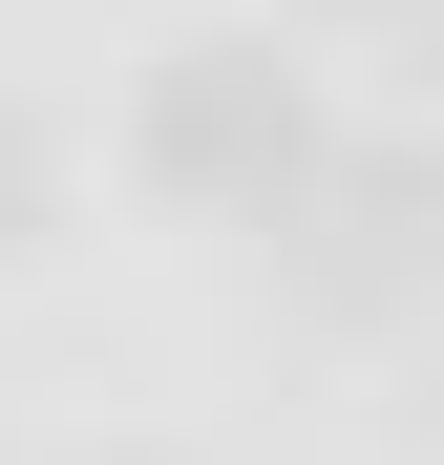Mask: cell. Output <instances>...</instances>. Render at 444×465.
I'll return each instance as SVG.
<instances>
[{
  "label": "cell",
  "mask_w": 444,
  "mask_h": 465,
  "mask_svg": "<svg viewBox=\"0 0 444 465\" xmlns=\"http://www.w3.org/2000/svg\"><path fill=\"white\" fill-rule=\"evenodd\" d=\"M402 22H423V85H444V0H402Z\"/></svg>",
  "instance_id": "obj_4"
},
{
  "label": "cell",
  "mask_w": 444,
  "mask_h": 465,
  "mask_svg": "<svg viewBox=\"0 0 444 465\" xmlns=\"http://www.w3.org/2000/svg\"><path fill=\"white\" fill-rule=\"evenodd\" d=\"M254 232H275V296L318 339H381V318L444 296V148H318Z\"/></svg>",
  "instance_id": "obj_1"
},
{
  "label": "cell",
  "mask_w": 444,
  "mask_h": 465,
  "mask_svg": "<svg viewBox=\"0 0 444 465\" xmlns=\"http://www.w3.org/2000/svg\"><path fill=\"white\" fill-rule=\"evenodd\" d=\"M423 444H444V360H423Z\"/></svg>",
  "instance_id": "obj_5"
},
{
  "label": "cell",
  "mask_w": 444,
  "mask_h": 465,
  "mask_svg": "<svg viewBox=\"0 0 444 465\" xmlns=\"http://www.w3.org/2000/svg\"><path fill=\"white\" fill-rule=\"evenodd\" d=\"M43 232H64V148L0 106V254H43Z\"/></svg>",
  "instance_id": "obj_3"
},
{
  "label": "cell",
  "mask_w": 444,
  "mask_h": 465,
  "mask_svg": "<svg viewBox=\"0 0 444 465\" xmlns=\"http://www.w3.org/2000/svg\"><path fill=\"white\" fill-rule=\"evenodd\" d=\"M127 170L170 212H275L296 170H318V85H296L275 43H170L148 106H127Z\"/></svg>",
  "instance_id": "obj_2"
},
{
  "label": "cell",
  "mask_w": 444,
  "mask_h": 465,
  "mask_svg": "<svg viewBox=\"0 0 444 465\" xmlns=\"http://www.w3.org/2000/svg\"><path fill=\"white\" fill-rule=\"evenodd\" d=\"M106 465H170V444H106Z\"/></svg>",
  "instance_id": "obj_6"
}]
</instances>
